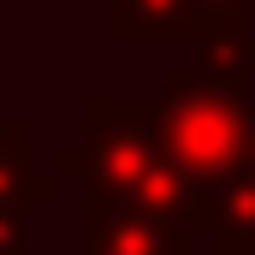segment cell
<instances>
[{
    "mask_svg": "<svg viewBox=\"0 0 255 255\" xmlns=\"http://www.w3.org/2000/svg\"><path fill=\"white\" fill-rule=\"evenodd\" d=\"M54 172L83 178V190L95 202H119V208L184 220V226H190L196 196H202L160 142L154 95L148 101L142 95H89L83 101V142L65 148Z\"/></svg>",
    "mask_w": 255,
    "mask_h": 255,
    "instance_id": "6da1fadb",
    "label": "cell"
},
{
    "mask_svg": "<svg viewBox=\"0 0 255 255\" xmlns=\"http://www.w3.org/2000/svg\"><path fill=\"white\" fill-rule=\"evenodd\" d=\"M154 125L166 154L178 160V172L196 190H220L238 172H250V130H255V101L250 77H220L202 65L166 71L160 95H154Z\"/></svg>",
    "mask_w": 255,
    "mask_h": 255,
    "instance_id": "7a4b0ae2",
    "label": "cell"
},
{
    "mask_svg": "<svg viewBox=\"0 0 255 255\" xmlns=\"http://www.w3.org/2000/svg\"><path fill=\"white\" fill-rule=\"evenodd\" d=\"M83 244H89L83 255H190V226L89 196V208H83Z\"/></svg>",
    "mask_w": 255,
    "mask_h": 255,
    "instance_id": "3957f363",
    "label": "cell"
},
{
    "mask_svg": "<svg viewBox=\"0 0 255 255\" xmlns=\"http://www.w3.org/2000/svg\"><path fill=\"white\" fill-rule=\"evenodd\" d=\"M208 12L196 0H107V42L142 48V42H196Z\"/></svg>",
    "mask_w": 255,
    "mask_h": 255,
    "instance_id": "277c9868",
    "label": "cell"
},
{
    "mask_svg": "<svg viewBox=\"0 0 255 255\" xmlns=\"http://www.w3.org/2000/svg\"><path fill=\"white\" fill-rule=\"evenodd\" d=\"M60 196V172H36V148H30V125L12 119L0 125V208H54Z\"/></svg>",
    "mask_w": 255,
    "mask_h": 255,
    "instance_id": "5b68a950",
    "label": "cell"
},
{
    "mask_svg": "<svg viewBox=\"0 0 255 255\" xmlns=\"http://www.w3.org/2000/svg\"><path fill=\"white\" fill-rule=\"evenodd\" d=\"M196 65L220 77H255V30L250 18H208L196 30Z\"/></svg>",
    "mask_w": 255,
    "mask_h": 255,
    "instance_id": "8992f818",
    "label": "cell"
},
{
    "mask_svg": "<svg viewBox=\"0 0 255 255\" xmlns=\"http://www.w3.org/2000/svg\"><path fill=\"white\" fill-rule=\"evenodd\" d=\"M0 255H30V208H0Z\"/></svg>",
    "mask_w": 255,
    "mask_h": 255,
    "instance_id": "52a82bcc",
    "label": "cell"
},
{
    "mask_svg": "<svg viewBox=\"0 0 255 255\" xmlns=\"http://www.w3.org/2000/svg\"><path fill=\"white\" fill-rule=\"evenodd\" d=\"M196 6H202L208 18H255L250 0H196Z\"/></svg>",
    "mask_w": 255,
    "mask_h": 255,
    "instance_id": "ba28073f",
    "label": "cell"
},
{
    "mask_svg": "<svg viewBox=\"0 0 255 255\" xmlns=\"http://www.w3.org/2000/svg\"><path fill=\"white\" fill-rule=\"evenodd\" d=\"M250 160H255V130H250Z\"/></svg>",
    "mask_w": 255,
    "mask_h": 255,
    "instance_id": "9c48e42d",
    "label": "cell"
},
{
    "mask_svg": "<svg viewBox=\"0 0 255 255\" xmlns=\"http://www.w3.org/2000/svg\"><path fill=\"white\" fill-rule=\"evenodd\" d=\"M250 12H255V0H250Z\"/></svg>",
    "mask_w": 255,
    "mask_h": 255,
    "instance_id": "30bf717a",
    "label": "cell"
},
{
    "mask_svg": "<svg viewBox=\"0 0 255 255\" xmlns=\"http://www.w3.org/2000/svg\"><path fill=\"white\" fill-rule=\"evenodd\" d=\"M250 255H255V244H250Z\"/></svg>",
    "mask_w": 255,
    "mask_h": 255,
    "instance_id": "8fae6325",
    "label": "cell"
}]
</instances>
